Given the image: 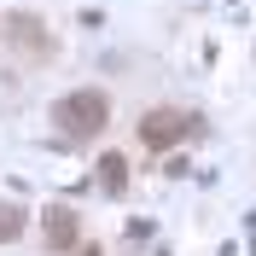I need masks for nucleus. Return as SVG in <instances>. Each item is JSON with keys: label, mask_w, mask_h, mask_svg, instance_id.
<instances>
[{"label": "nucleus", "mask_w": 256, "mask_h": 256, "mask_svg": "<svg viewBox=\"0 0 256 256\" xmlns=\"http://www.w3.org/2000/svg\"><path fill=\"white\" fill-rule=\"evenodd\" d=\"M52 122L70 134V140H94L99 128L111 122V99L99 94V88H82V94H64L52 105Z\"/></svg>", "instance_id": "obj_1"}, {"label": "nucleus", "mask_w": 256, "mask_h": 256, "mask_svg": "<svg viewBox=\"0 0 256 256\" xmlns=\"http://www.w3.org/2000/svg\"><path fill=\"white\" fill-rule=\"evenodd\" d=\"M186 134H204V116H180V111H146L140 116V140L152 146V152H169V146L186 140Z\"/></svg>", "instance_id": "obj_2"}, {"label": "nucleus", "mask_w": 256, "mask_h": 256, "mask_svg": "<svg viewBox=\"0 0 256 256\" xmlns=\"http://www.w3.org/2000/svg\"><path fill=\"white\" fill-rule=\"evenodd\" d=\"M70 244H76V210L52 204L47 210V250H70Z\"/></svg>", "instance_id": "obj_3"}, {"label": "nucleus", "mask_w": 256, "mask_h": 256, "mask_svg": "<svg viewBox=\"0 0 256 256\" xmlns=\"http://www.w3.org/2000/svg\"><path fill=\"white\" fill-rule=\"evenodd\" d=\"M94 169H99V175H94L99 192H111V198H122V192H128V163L116 158V152H111V158H99Z\"/></svg>", "instance_id": "obj_4"}, {"label": "nucleus", "mask_w": 256, "mask_h": 256, "mask_svg": "<svg viewBox=\"0 0 256 256\" xmlns=\"http://www.w3.org/2000/svg\"><path fill=\"white\" fill-rule=\"evenodd\" d=\"M6 41H12V47L24 41V47H35V52H41V47H47V35H41V18H30V12H24V18H12V24H6Z\"/></svg>", "instance_id": "obj_5"}, {"label": "nucleus", "mask_w": 256, "mask_h": 256, "mask_svg": "<svg viewBox=\"0 0 256 256\" xmlns=\"http://www.w3.org/2000/svg\"><path fill=\"white\" fill-rule=\"evenodd\" d=\"M18 233H24V210H18V204H0V244H12Z\"/></svg>", "instance_id": "obj_6"}, {"label": "nucleus", "mask_w": 256, "mask_h": 256, "mask_svg": "<svg viewBox=\"0 0 256 256\" xmlns=\"http://www.w3.org/2000/svg\"><path fill=\"white\" fill-rule=\"evenodd\" d=\"M250 256H256V216H250Z\"/></svg>", "instance_id": "obj_7"}, {"label": "nucleus", "mask_w": 256, "mask_h": 256, "mask_svg": "<svg viewBox=\"0 0 256 256\" xmlns=\"http://www.w3.org/2000/svg\"><path fill=\"white\" fill-rule=\"evenodd\" d=\"M82 256H99V244H88V250H82Z\"/></svg>", "instance_id": "obj_8"}]
</instances>
